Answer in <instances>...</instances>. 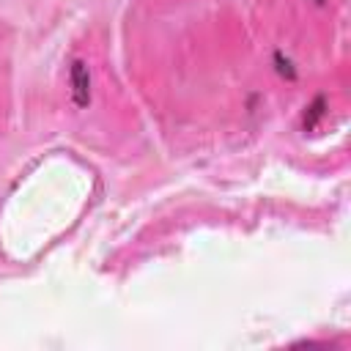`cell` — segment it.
<instances>
[{
    "instance_id": "obj_1",
    "label": "cell",
    "mask_w": 351,
    "mask_h": 351,
    "mask_svg": "<svg viewBox=\"0 0 351 351\" xmlns=\"http://www.w3.org/2000/svg\"><path fill=\"white\" fill-rule=\"evenodd\" d=\"M69 80H71V101L82 110L90 104V69L85 60H74L71 63V71H69Z\"/></svg>"
},
{
    "instance_id": "obj_2",
    "label": "cell",
    "mask_w": 351,
    "mask_h": 351,
    "mask_svg": "<svg viewBox=\"0 0 351 351\" xmlns=\"http://www.w3.org/2000/svg\"><path fill=\"white\" fill-rule=\"evenodd\" d=\"M326 115V96H315L307 107H304V115H302V129L304 132H313L318 123H321V118Z\"/></svg>"
},
{
    "instance_id": "obj_3",
    "label": "cell",
    "mask_w": 351,
    "mask_h": 351,
    "mask_svg": "<svg viewBox=\"0 0 351 351\" xmlns=\"http://www.w3.org/2000/svg\"><path fill=\"white\" fill-rule=\"evenodd\" d=\"M274 71L280 74V77H285V80H296L299 77V71H296V66H293V60L288 58V55H282V52H274Z\"/></svg>"
},
{
    "instance_id": "obj_4",
    "label": "cell",
    "mask_w": 351,
    "mask_h": 351,
    "mask_svg": "<svg viewBox=\"0 0 351 351\" xmlns=\"http://www.w3.org/2000/svg\"><path fill=\"white\" fill-rule=\"evenodd\" d=\"M313 3H315V5H324V3H326V0H313Z\"/></svg>"
}]
</instances>
